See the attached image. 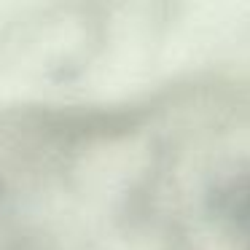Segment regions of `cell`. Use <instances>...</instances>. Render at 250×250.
I'll return each instance as SVG.
<instances>
[{"label":"cell","instance_id":"6da1fadb","mask_svg":"<svg viewBox=\"0 0 250 250\" xmlns=\"http://www.w3.org/2000/svg\"><path fill=\"white\" fill-rule=\"evenodd\" d=\"M245 226H248V250H250V205H248V212H245Z\"/></svg>","mask_w":250,"mask_h":250}]
</instances>
